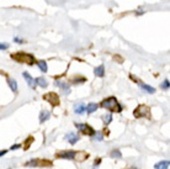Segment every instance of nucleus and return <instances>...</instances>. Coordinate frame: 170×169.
Masks as SVG:
<instances>
[{"label": "nucleus", "instance_id": "obj_1", "mask_svg": "<svg viewBox=\"0 0 170 169\" xmlns=\"http://www.w3.org/2000/svg\"><path fill=\"white\" fill-rule=\"evenodd\" d=\"M100 106H102L103 109H107V110H110V111H112V112H121V111H122V106L118 104L117 99L113 97V96L103 99V100L101 101Z\"/></svg>", "mask_w": 170, "mask_h": 169}, {"label": "nucleus", "instance_id": "obj_2", "mask_svg": "<svg viewBox=\"0 0 170 169\" xmlns=\"http://www.w3.org/2000/svg\"><path fill=\"white\" fill-rule=\"evenodd\" d=\"M11 57L17 60V62H25L28 64H33L34 63V57L28 54V53H23V52H18V53H12Z\"/></svg>", "mask_w": 170, "mask_h": 169}, {"label": "nucleus", "instance_id": "obj_3", "mask_svg": "<svg viewBox=\"0 0 170 169\" xmlns=\"http://www.w3.org/2000/svg\"><path fill=\"white\" fill-rule=\"evenodd\" d=\"M75 126H76V128H79V131H81L84 134H89V136L95 134V130H94L91 126H89L87 123H75Z\"/></svg>", "mask_w": 170, "mask_h": 169}, {"label": "nucleus", "instance_id": "obj_4", "mask_svg": "<svg viewBox=\"0 0 170 169\" xmlns=\"http://www.w3.org/2000/svg\"><path fill=\"white\" fill-rule=\"evenodd\" d=\"M148 111H149V107H147L145 105H139L136 110H134V116L137 117V118H139V117H145L147 115H148Z\"/></svg>", "mask_w": 170, "mask_h": 169}, {"label": "nucleus", "instance_id": "obj_5", "mask_svg": "<svg viewBox=\"0 0 170 169\" xmlns=\"http://www.w3.org/2000/svg\"><path fill=\"white\" fill-rule=\"evenodd\" d=\"M43 97H44L47 101H49V102L52 104V106H57V105H59V97H58V95H57L55 93L46 94Z\"/></svg>", "mask_w": 170, "mask_h": 169}, {"label": "nucleus", "instance_id": "obj_6", "mask_svg": "<svg viewBox=\"0 0 170 169\" xmlns=\"http://www.w3.org/2000/svg\"><path fill=\"white\" fill-rule=\"evenodd\" d=\"M75 152L74 150H63L60 153H57V157L58 158H62V159H74L75 158Z\"/></svg>", "mask_w": 170, "mask_h": 169}, {"label": "nucleus", "instance_id": "obj_7", "mask_svg": "<svg viewBox=\"0 0 170 169\" xmlns=\"http://www.w3.org/2000/svg\"><path fill=\"white\" fill-rule=\"evenodd\" d=\"M65 139L70 143V144H75L78 141H79V136L74 132H69L68 134H65Z\"/></svg>", "mask_w": 170, "mask_h": 169}, {"label": "nucleus", "instance_id": "obj_8", "mask_svg": "<svg viewBox=\"0 0 170 169\" xmlns=\"http://www.w3.org/2000/svg\"><path fill=\"white\" fill-rule=\"evenodd\" d=\"M22 75H23V78L26 79V81H27V84L32 88V89H34V86H36V83H34V80H33V78L27 73V72H23L22 73Z\"/></svg>", "mask_w": 170, "mask_h": 169}, {"label": "nucleus", "instance_id": "obj_9", "mask_svg": "<svg viewBox=\"0 0 170 169\" xmlns=\"http://www.w3.org/2000/svg\"><path fill=\"white\" fill-rule=\"evenodd\" d=\"M49 117H51V112H49L48 110H42L41 113H39V122L43 123V122H46Z\"/></svg>", "mask_w": 170, "mask_h": 169}, {"label": "nucleus", "instance_id": "obj_10", "mask_svg": "<svg viewBox=\"0 0 170 169\" xmlns=\"http://www.w3.org/2000/svg\"><path fill=\"white\" fill-rule=\"evenodd\" d=\"M94 74H95L96 76L102 78V76L105 75V65H103V64H101V65L96 67V68L94 69Z\"/></svg>", "mask_w": 170, "mask_h": 169}, {"label": "nucleus", "instance_id": "obj_11", "mask_svg": "<svg viewBox=\"0 0 170 169\" xmlns=\"http://www.w3.org/2000/svg\"><path fill=\"white\" fill-rule=\"evenodd\" d=\"M169 165H170L169 160H160L159 163H156L154 165V168L155 169H169Z\"/></svg>", "mask_w": 170, "mask_h": 169}, {"label": "nucleus", "instance_id": "obj_12", "mask_svg": "<svg viewBox=\"0 0 170 169\" xmlns=\"http://www.w3.org/2000/svg\"><path fill=\"white\" fill-rule=\"evenodd\" d=\"M97 109H99V105L95 104V102H90V104H87V106H85V111H86L87 113H92V112H95Z\"/></svg>", "mask_w": 170, "mask_h": 169}, {"label": "nucleus", "instance_id": "obj_13", "mask_svg": "<svg viewBox=\"0 0 170 169\" xmlns=\"http://www.w3.org/2000/svg\"><path fill=\"white\" fill-rule=\"evenodd\" d=\"M34 83H36V84H38V85H39V86H42V88H47V86H48V83H47V80H46L43 76L36 78V79H34Z\"/></svg>", "mask_w": 170, "mask_h": 169}, {"label": "nucleus", "instance_id": "obj_14", "mask_svg": "<svg viewBox=\"0 0 170 169\" xmlns=\"http://www.w3.org/2000/svg\"><path fill=\"white\" fill-rule=\"evenodd\" d=\"M7 84H9V88H10L14 93H16V91H17V81H16L15 79L10 78V79L7 80Z\"/></svg>", "mask_w": 170, "mask_h": 169}, {"label": "nucleus", "instance_id": "obj_15", "mask_svg": "<svg viewBox=\"0 0 170 169\" xmlns=\"http://www.w3.org/2000/svg\"><path fill=\"white\" fill-rule=\"evenodd\" d=\"M74 112L75 113H79V115H81V113H84L85 112V105L84 104H79V105H75L74 106Z\"/></svg>", "mask_w": 170, "mask_h": 169}, {"label": "nucleus", "instance_id": "obj_16", "mask_svg": "<svg viewBox=\"0 0 170 169\" xmlns=\"http://www.w3.org/2000/svg\"><path fill=\"white\" fill-rule=\"evenodd\" d=\"M55 85H58L59 88H62L63 90H64V93L67 94H69L70 93V88H69V85L68 84H65V83H62V81H55Z\"/></svg>", "mask_w": 170, "mask_h": 169}, {"label": "nucleus", "instance_id": "obj_17", "mask_svg": "<svg viewBox=\"0 0 170 169\" xmlns=\"http://www.w3.org/2000/svg\"><path fill=\"white\" fill-rule=\"evenodd\" d=\"M139 85H140V88H142L144 91H147V93H150V94H154V93H155V89H154L153 86H150V85L142 84V83H139Z\"/></svg>", "mask_w": 170, "mask_h": 169}, {"label": "nucleus", "instance_id": "obj_18", "mask_svg": "<svg viewBox=\"0 0 170 169\" xmlns=\"http://www.w3.org/2000/svg\"><path fill=\"white\" fill-rule=\"evenodd\" d=\"M36 63H37L38 68H39L43 73H46V72H47L48 67H47V62H46V60H38V62H36Z\"/></svg>", "mask_w": 170, "mask_h": 169}, {"label": "nucleus", "instance_id": "obj_19", "mask_svg": "<svg viewBox=\"0 0 170 169\" xmlns=\"http://www.w3.org/2000/svg\"><path fill=\"white\" fill-rule=\"evenodd\" d=\"M102 120L105 122V125H108L111 121H112V115L111 113H107V115H103L102 116Z\"/></svg>", "mask_w": 170, "mask_h": 169}, {"label": "nucleus", "instance_id": "obj_20", "mask_svg": "<svg viewBox=\"0 0 170 169\" xmlns=\"http://www.w3.org/2000/svg\"><path fill=\"white\" fill-rule=\"evenodd\" d=\"M110 155H111V158H121L122 157V154H121V152L118 149H113Z\"/></svg>", "mask_w": 170, "mask_h": 169}, {"label": "nucleus", "instance_id": "obj_21", "mask_svg": "<svg viewBox=\"0 0 170 169\" xmlns=\"http://www.w3.org/2000/svg\"><path fill=\"white\" fill-rule=\"evenodd\" d=\"M169 86H170V84H169V80H168V79H165V80L161 83V85H160V88H161L163 90H168Z\"/></svg>", "mask_w": 170, "mask_h": 169}, {"label": "nucleus", "instance_id": "obj_22", "mask_svg": "<svg viewBox=\"0 0 170 169\" xmlns=\"http://www.w3.org/2000/svg\"><path fill=\"white\" fill-rule=\"evenodd\" d=\"M37 164H38V159H32V160H30V162L26 163L27 167H32V165H37Z\"/></svg>", "mask_w": 170, "mask_h": 169}, {"label": "nucleus", "instance_id": "obj_23", "mask_svg": "<svg viewBox=\"0 0 170 169\" xmlns=\"http://www.w3.org/2000/svg\"><path fill=\"white\" fill-rule=\"evenodd\" d=\"M9 48V44L7 43H0V51H5Z\"/></svg>", "mask_w": 170, "mask_h": 169}, {"label": "nucleus", "instance_id": "obj_24", "mask_svg": "<svg viewBox=\"0 0 170 169\" xmlns=\"http://www.w3.org/2000/svg\"><path fill=\"white\" fill-rule=\"evenodd\" d=\"M18 148H21V144H14L10 149H11V150H15V149H18Z\"/></svg>", "mask_w": 170, "mask_h": 169}, {"label": "nucleus", "instance_id": "obj_25", "mask_svg": "<svg viewBox=\"0 0 170 169\" xmlns=\"http://www.w3.org/2000/svg\"><path fill=\"white\" fill-rule=\"evenodd\" d=\"M95 139H99V141H101V139H102V134H101V133L96 134V138H95Z\"/></svg>", "mask_w": 170, "mask_h": 169}, {"label": "nucleus", "instance_id": "obj_26", "mask_svg": "<svg viewBox=\"0 0 170 169\" xmlns=\"http://www.w3.org/2000/svg\"><path fill=\"white\" fill-rule=\"evenodd\" d=\"M14 41H15V42H17V43H22V42H23V41H22V39H20V38H15Z\"/></svg>", "mask_w": 170, "mask_h": 169}, {"label": "nucleus", "instance_id": "obj_27", "mask_svg": "<svg viewBox=\"0 0 170 169\" xmlns=\"http://www.w3.org/2000/svg\"><path fill=\"white\" fill-rule=\"evenodd\" d=\"M6 152H7V150H0V157H2L4 154H6Z\"/></svg>", "mask_w": 170, "mask_h": 169}, {"label": "nucleus", "instance_id": "obj_28", "mask_svg": "<svg viewBox=\"0 0 170 169\" xmlns=\"http://www.w3.org/2000/svg\"><path fill=\"white\" fill-rule=\"evenodd\" d=\"M131 169H136V167H132V168H131Z\"/></svg>", "mask_w": 170, "mask_h": 169}]
</instances>
